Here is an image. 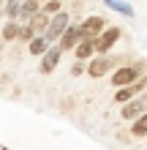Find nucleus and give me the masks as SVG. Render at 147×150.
I'll list each match as a JSON object with an SVG mask.
<instances>
[{
	"label": "nucleus",
	"mask_w": 147,
	"mask_h": 150,
	"mask_svg": "<svg viewBox=\"0 0 147 150\" xmlns=\"http://www.w3.org/2000/svg\"><path fill=\"white\" fill-rule=\"evenodd\" d=\"M49 19H52V16H46L44 11H38V14L27 22V25H30L33 30H36V36H44V33H46V28H49Z\"/></svg>",
	"instance_id": "9d476101"
},
{
	"label": "nucleus",
	"mask_w": 147,
	"mask_h": 150,
	"mask_svg": "<svg viewBox=\"0 0 147 150\" xmlns=\"http://www.w3.org/2000/svg\"><path fill=\"white\" fill-rule=\"evenodd\" d=\"M60 57H63V49H60L57 44H55V47H49L44 55H41V66H38V68H41V74H52V71L57 68Z\"/></svg>",
	"instance_id": "423d86ee"
},
{
	"label": "nucleus",
	"mask_w": 147,
	"mask_h": 150,
	"mask_svg": "<svg viewBox=\"0 0 147 150\" xmlns=\"http://www.w3.org/2000/svg\"><path fill=\"white\" fill-rule=\"evenodd\" d=\"M144 71V63H134V66H120L115 74H112V85L115 87H128V85H134L136 79L142 76Z\"/></svg>",
	"instance_id": "f257e3e1"
},
{
	"label": "nucleus",
	"mask_w": 147,
	"mask_h": 150,
	"mask_svg": "<svg viewBox=\"0 0 147 150\" xmlns=\"http://www.w3.org/2000/svg\"><path fill=\"white\" fill-rule=\"evenodd\" d=\"M25 3H41V0H25Z\"/></svg>",
	"instance_id": "aec40b11"
},
{
	"label": "nucleus",
	"mask_w": 147,
	"mask_h": 150,
	"mask_svg": "<svg viewBox=\"0 0 147 150\" xmlns=\"http://www.w3.org/2000/svg\"><path fill=\"white\" fill-rule=\"evenodd\" d=\"M19 8H22V0H8V6H6V14H8V19H16Z\"/></svg>",
	"instance_id": "a211bd4d"
},
{
	"label": "nucleus",
	"mask_w": 147,
	"mask_h": 150,
	"mask_svg": "<svg viewBox=\"0 0 147 150\" xmlns=\"http://www.w3.org/2000/svg\"><path fill=\"white\" fill-rule=\"evenodd\" d=\"M109 8H115V11H120V14H125V16H134V8H131V3H125V0H103Z\"/></svg>",
	"instance_id": "4468645a"
},
{
	"label": "nucleus",
	"mask_w": 147,
	"mask_h": 150,
	"mask_svg": "<svg viewBox=\"0 0 147 150\" xmlns=\"http://www.w3.org/2000/svg\"><path fill=\"white\" fill-rule=\"evenodd\" d=\"M0 41H3V30H0Z\"/></svg>",
	"instance_id": "412c9836"
},
{
	"label": "nucleus",
	"mask_w": 147,
	"mask_h": 150,
	"mask_svg": "<svg viewBox=\"0 0 147 150\" xmlns=\"http://www.w3.org/2000/svg\"><path fill=\"white\" fill-rule=\"evenodd\" d=\"M112 66H115V57H109V55H96L87 63V74L93 79H101V76H106L112 71Z\"/></svg>",
	"instance_id": "39448f33"
},
{
	"label": "nucleus",
	"mask_w": 147,
	"mask_h": 150,
	"mask_svg": "<svg viewBox=\"0 0 147 150\" xmlns=\"http://www.w3.org/2000/svg\"><path fill=\"white\" fill-rule=\"evenodd\" d=\"M131 134H134V137H147V112L142 115L139 120L131 123Z\"/></svg>",
	"instance_id": "2eb2a0df"
},
{
	"label": "nucleus",
	"mask_w": 147,
	"mask_h": 150,
	"mask_svg": "<svg viewBox=\"0 0 147 150\" xmlns=\"http://www.w3.org/2000/svg\"><path fill=\"white\" fill-rule=\"evenodd\" d=\"M49 47H52V44L46 41V36H36V38L30 41V47H27V49H30V55H38V57H41Z\"/></svg>",
	"instance_id": "9b49d317"
},
{
	"label": "nucleus",
	"mask_w": 147,
	"mask_h": 150,
	"mask_svg": "<svg viewBox=\"0 0 147 150\" xmlns=\"http://www.w3.org/2000/svg\"><path fill=\"white\" fill-rule=\"evenodd\" d=\"M79 41H82V30H79V25H68V30L60 36L57 47L63 49V52H68V49H76V47H79Z\"/></svg>",
	"instance_id": "0eeeda50"
},
{
	"label": "nucleus",
	"mask_w": 147,
	"mask_h": 150,
	"mask_svg": "<svg viewBox=\"0 0 147 150\" xmlns=\"http://www.w3.org/2000/svg\"><path fill=\"white\" fill-rule=\"evenodd\" d=\"M33 38H36V30H33L30 25H22V30H19V41H22V44H30Z\"/></svg>",
	"instance_id": "f3484780"
},
{
	"label": "nucleus",
	"mask_w": 147,
	"mask_h": 150,
	"mask_svg": "<svg viewBox=\"0 0 147 150\" xmlns=\"http://www.w3.org/2000/svg\"><path fill=\"white\" fill-rule=\"evenodd\" d=\"M139 93L134 85H128V87H117V93H115V101L117 104H128V101H134V96Z\"/></svg>",
	"instance_id": "f8f14e48"
},
{
	"label": "nucleus",
	"mask_w": 147,
	"mask_h": 150,
	"mask_svg": "<svg viewBox=\"0 0 147 150\" xmlns=\"http://www.w3.org/2000/svg\"><path fill=\"white\" fill-rule=\"evenodd\" d=\"M79 30H82V38H93V41H96L101 33L106 30V19L98 16V14H93V16H87V19L79 25Z\"/></svg>",
	"instance_id": "7ed1b4c3"
},
{
	"label": "nucleus",
	"mask_w": 147,
	"mask_h": 150,
	"mask_svg": "<svg viewBox=\"0 0 147 150\" xmlns=\"http://www.w3.org/2000/svg\"><path fill=\"white\" fill-rule=\"evenodd\" d=\"M68 25H71V16H68L65 11H60V14H55L49 19V28H46V41L49 44H55V41H60V36H63V33L68 30Z\"/></svg>",
	"instance_id": "f03ea898"
},
{
	"label": "nucleus",
	"mask_w": 147,
	"mask_h": 150,
	"mask_svg": "<svg viewBox=\"0 0 147 150\" xmlns=\"http://www.w3.org/2000/svg\"><path fill=\"white\" fill-rule=\"evenodd\" d=\"M84 71H87V63H82V60H76V63L71 66V74H74V76H79V74H84Z\"/></svg>",
	"instance_id": "6ab92c4d"
},
{
	"label": "nucleus",
	"mask_w": 147,
	"mask_h": 150,
	"mask_svg": "<svg viewBox=\"0 0 147 150\" xmlns=\"http://www.w3.org/2000/svg\"><path fill=\"white\" fill-rule=\"evenodd\" d=\"M147 112V101L142 98V101H128V104H123V109H120V115H123V120H139L142 115Z\"/></svg>",
	"instance_id": "6e6552de"
},
{
	"label": "nucleus",
	"mask_w": 147,
	"mask_h": 150,
	"mask_svg": "<svg viewBox=\"0 0 147 150\" xmlns=\"http://www.w3.org/2000/svg\"><path fill=\"white\" fill-rule=\"evenodd\" d=\"M120 36H123V30H120V28H106L96 38V52H98V55H109V49L120 41Z\"/></svg>",
	"instance_id": "20e7f679"
},
{
	"label": "nucleus",
	"mask_w": 147,
	"mask_h": 150,
	"mask_svg": "<svg viewBox=\"0 0 147 150\" xmlns=\"http://www.w3.org/2000/svg\"><path fill=\"white\" fill-rule=\"evenodd\" d=\"M41 11H44L46 16H55V14L63 11V3H60V0H46V3L41 6Z\"/></svg>",
	"instance_id": "dca6fc26"
},
{
	"label": "nucleus",
	"mask_w": 147,
	"mask_h": 150,
	"mask_svg": "<svg viewBox=\"0 0 147 150\" xmlns=\"http://www.w3.org/2000/svg\"><path fill=\"white\" fill-rule=\"evenodd\" d=\"M19 30H22V25L16 22V19H11L3 28V41H14V38H19Z\"/></svg>",
	"instance_id": "ddd939ff"
},
{
	"label": "nucleus",
	"mask_w": 147,
	"mask_h": 150,
	"mask_svg": "<svg viewBox=\"0 0 147 150\" xmlns=\"http://www.w3.org/2000/svg\"><path fill=\"white\" fill-rule=\"evenodd\" d=\"M144 101H147V93H144Z\"/></svg>",
	"instance_id": "4be33fe9"
},
{
	"label": "nucleus",
	"mask_w": 147,
	"mask_h": 150,
	"mask_svg": "<svg viewBox=\"0 0 147 150\" xmlns=\"http://www.w3.org/2000/svg\"><path fill=\"white\" fill-rule=\"evenodd\" d=\"M74 55H76V60H82V63H90L93 55H96V41L93 38H82L79 47L74 49Z\"/></svg>",
	"instance_id": "1a4fd4ad"
}]
</instances>
